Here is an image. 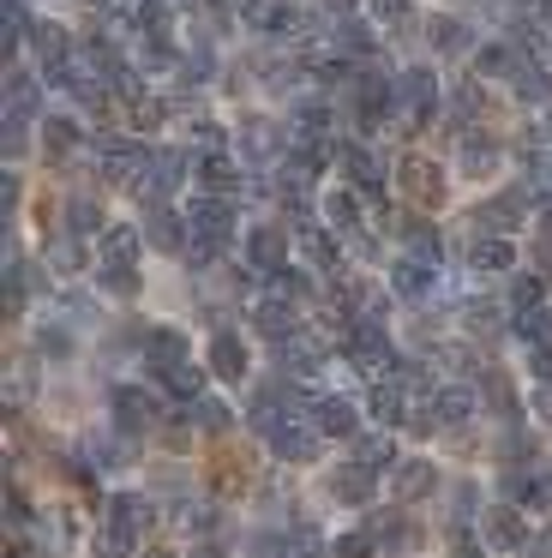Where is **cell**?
Returning <instances> with one entry per match:
<instances>
[{
    "instance_id": "6da1fadb",
    "label": "cell",
    "mask_w": 552,
    "mask_h": 558,
    "mask_svg": "<svg viewBox=\"0 0 552 558\" xmlns=\"http://www.w3.org/2000/svg\"><path fill=\"white\" fill-rule=\"evenodd\" d=\"M187 229H192V253L216 258L228 241H235V205H228V198H216V193H204L199 205H192Z\"/></svg>"
},
{
    "instance_id": "7a4b0ae2",
    "label": "cell",
    "mask_w": 552,
    "mask_h": 558,
    "mask_svg": "<svg viewBox=\"0 0 552 558\" xmlns=\"http://www.w3.org/2000/svg\"><path fill=\"white\" fill-rule=\"evenodd\" d=\"M144 522H151V505L132 498V493H120L115 505H108V541H115V546H139Z\"/></svg>"
},
{
    "instance_id": "3957f363",
    "label": "cell",
    "mask_w": 552,
    "mask_h": 558,
    "mask_svg": "<svg viewBox=\"0 0 552 558\" xmlns=\"http://www.w3.org/2000/svg\"><path fill=\"white\" fill-rule=\"evenodd\" d=\"M240 157H247V162L283 157V126H276V121H247V126H240Z\"/></svg>"
},
{
    "instance_id": "277c9868",
    "label": "cell",
    "mask_w": 552,
    "mask_h": 558,
    "mask_svg": "<svg viewBox=\"0 0 552 558\" xmlns=\"http://www.w3.org/2000/svg\"><path fill=\"white\" fill-rule=\"evenodd\" d=\"M271 450H276L283 462H312V457H319V438H312L307 426L283 421V426H271Z\"/></svg>"
},
{
    "instance_id": "5b68a950",
    "label": "cell",
    "mask_w": 552,
    "mask_h": 558,
    "mask_svg": "<svg viewBox=\"0 0 552 558\" xmlns=\"http://www.w3.org/2000/svg\"><path fill=\"white\" fill-rule=\"evenodd\" d=\"M391 289H396V294H408V301H420V294L432 289V258H420V253L396 258V270H391Z\"/></svg>"
},
{
    "instance_id": "8992f818",
    "label": "cell",
    "mask_w": 552,
    "mask_h": 558,
    "mask_svg": "<svg viewBox=\"0 0 552 558\" xmlns=\"http://www.w3.org/2000/svg\"><path fill=\"white\" fill-rule=\"evenodd\" d=\"M283 229H271V222H264V229H252L247 234V258H252V270H283Z\"/></svg>"
},
{
    "instance_id": "52a82bcc",
    "label": "cell",
    "mask_w": 552,
    "mask_h": 558,
    "mask_svg": "<svg viewBox=\"0 0 552 558\" xmlns=\"http://www.w3.org/2000/svg\"><path fill=\"white\" fill-rule=\"evenodd\" d=\"M396 97H403L415 114H432V102H439V78H432L427 66H415V73H403V85H396Z\"/></svg>"
},
{
    "instance_id": "ba28073f",
    "label": "cell",
    "mask_w": 552,
    "mask_h": 558,
    "mask_svg": "<svg viewBox=\"0 0 552 558\" xmlns=\"http://www.w3.org/2000/svg\"><path fill=\"white\" fill-rule=\"evenodd\" d=\"M151 169V157H144L139 145H103V174L108 181H132V174Z\"/></svg>"
},
{
    "instance_id": "9c48e42d",
    "label": "cell",
    "mask_w": 552,
    "mask_h": 558,
    "mask_svg": "<svg viewBox=\"0 0 552 558\" xmlns=\"http://www.w3.org/2000/svg\"><path fill=\"white\" fill-rule=\"evenodd\" d=\"M312 426H319V433H331V438H348V433H355V402L324 397L319 409H312Z\"/></svg>"
},
{
    "instance_id": "30bf717a",
    "label": "cell",
    "mask_w": 552,
    "mask_h": 558,
    "mask_svg": "<svg viewBox=\"0 0 552 558\" xmlns=\"http://www.w3.org/2000/svg\"><path fill=\"white\" fill-rule=\"evenodd\" d=\"M276 361L300 378V373H312V366H319V349H312V337H295V330H288V337H276Z\"/></svg>"
},
{
    "instance_id": "8fae6325",
    "label": "cell",
    "mask_w": 552,
    "mask_h": 558,
    "mask_svg": "<svg viewBox=\"0 0 552 558\" xmlns=\"http://www.w3.org/2000/svg\"><path fill=\"white\" fill-rule=\"evenodd\" d=\"M96 246H103V265L108 270H127V258L139 253V229H103V241H96Z\"/></svg>"
},
{
    "instance_id": "7c38bea8",
    "label": "cell",
    "mask_w": 552,
    "mask_h": 558,
    "mask_svg": "<svg viewBox=\"0 0 552 558\" xmlns=\"http://www.w3.org/2000/svg\"><path fill=\"white\" fill-rule=\"evenodd\" d=\"M144 354H151L163 373H175V366L187 361V342H180L175 330H151V337H144Z\"/></svg>"
},
{
    "instance_id": "4fadbf2b",
    "label": "cell",
    "mask_w": 552,
    "mask_h": 558,
    "mask_svg": "<svg viewBox=\"0 0 552 558\" xmlns=\"http://www.w3.org/2000/svg\"><path fill=\"white\" fill-rule=\"evenodd\" d=\"M511 241H499V234H480L475 246H468V265H480V270H511Z\"/></svg>"
},
{
    "instance_id": "5bb4252c",
    "label": "cell",
    "mask_w": 552,
    "mask_h": 558,
    "mask_svg": "<svg viewBox=\"0 0 552 558\" xmlns=\"http://www.w3.org/2000/svg\"><path fill=\"white\" fill-rule=\"evenodd\" d=\"M252 325L276 342V337H288V330H295V313H288V301H259V306H252Z\"/></svg>"
},
{
    "instance_id": "9a60e30c",
    "label": "cell",
    "mask_w": 552,
    "mask_h": 558,
    "mask_svg": "<svg viewBox=\"0 0 552 558\" xmlns=\"http://www.w3.org/2000/svg\"><path fill=\"white\" fill-rule=\"evenodd\" d=\"M211 366H216L223 378H240V373H247V342L216 337V342H211Z\"/></svg>"
},
{
    "instance_id": "2e32d148",
    "label": "cell",
    "mask_w": 552,
    "mask_h": 558,
    "mask_svg": "<svg viewBox=\"0 0 552 558\" xmlns=\"http://www.w3.org/2000/svg\"><path fill=\"white\" fill-rule=\"evenodd\" d=\"M31 49L43 54L48 66H55V61H67V31H60V25H48V19H43V25H31Z\"/></svg>"
},
{
    "instance_id": "e0dca14e",
    "label": "cell",
    "mask_w": 552,
    "mask_h": 558,
    "mask_svg": "<svg viewBox=\"0 0 552 558\" xmlns=\"http://www.w3.org/2000/svg\"><path fill=\"white\" fill-rule=\"evenodd\" d=\"M204 193H216V198H235V193H240V174H235V162H223V157H211V162H204Z\"/></svg>"
},
{
    "instance_id": "ac0fdd59",
    "label": "cell",
    "mask_w": 552,
    "mask_h": 558,
    "mask_svg": "<svg viewBox=\"0 0 552 558\" xmlns=\"http://www.w3.org/2000/svg\"><path fill=\"white\" fill-rule=\"evenodd\" d=\"M432 414H439L444 426H463L468 414H475V397H468V390H444V397H432Z\"/></svg>"
},
{
    "instance_id": "d6986e66",
    "label": "cell",
    "mask_w": 552,
    "mask_h": 558,
    "mask_svg": "<svg viewBox=\"0 0 552 558\" xmlns=\"http://www.w3.org/2000/svg\"><path fill=\"white\" fill-rule=\"evenodd\" d=\"M115 409H120V426H144L156 414V402L144 390H115Z\"/></svg>"
},
{
    "instance_id": "ffe728a7",
    "label": "cell",
    "mask_w": 552,
    "mask_h": 558,
    "mask_svg": "<svg viewBox=\"0 0 552 558\" xmlns=\"http://www.w3.org/2000/svg\"><path fill=\"white\" fill-rule=\"evenodd\" d=\"M355 469H367V474L391 469V438H360V445H355Z\"/></svg>"
},
{
    "instance_id": "44dd1931",
    "label": "cell",
    "mask_w": 552,
    "mask_h": 558,
    "mask_svg": "<svg viewBox=\"0 0 552 558\" xmlns=\"http://www.w3.org/2000/svg\"><path fill=\"white\" fill-rule=\"evenodd\" d=\"M463 169L468 174H492L499 169V145H487V138H463Z\"/></svg>"
},
{
    "instance_id": "7402d4cb",
    "label": "cell",
    "mask_w": 552,
    "mask_h": 558,
    "mask_svg": "<svg viewBox=\"0 0 552 558\" xmlns=\"http://www.w3.org/2000/svg\"><path fill=\"white\" fill-rule=\"evenodd\" d=\"M516 97H528V102H547L552 97V85H547V73H540V66H516Z\"/></svg>"
},
{
    "instance_id": "603a6c76",
    "label": "cell",
    "mask_w": 552,
    "mask_h": 558,
    "mask_svg": "<svg viewBox=\"0 0 552 558\" xmlns=\"http://www.w3.org/2000/svg\"><path fill=\"white\" fill-rule=\"evenodd\" d=\"M492 541H499V546H523V541H528V529L511 517V510H499V517H492Z\"/></svg>"
},
{
    "instance_id": "cb8c5ba5",
    "label": "cell",
    "mask_w": 552,
    "mask_h": 558,
    "mask_svg": "<svg viewBox=\"0 0 552 558\" xmlns=\"http://www.w3.org/2000/svg\"><path fill=\"white\" fill-rule=\"evenodd\" d=\"M324 217H331V229H348V222H355V198H348V193H324Z\"/></svg>"
},
{
    "instance_id": "d4e9b609",
    "label": "cell",
    "mask_w": 552,
    "mask_h": 558,
    "mask_svg": "<svg viewBox=\"0 0 552 558\" xmlns=\"http://www.w3.org/2000/svg\"><path fill=\"white\" fill-rule=\"evenodd\" d=\"M43 138H48V150H72L79 145V126L72 121H43Z\"/></svg>"
},
{
    "instance_id": "484cf974",
    "label": "cell",
    "mask_w": 552,
    "mask_h": 558,
    "mask_svg": "<svg viewBox=\"0 0 552 558\" xmlns=\"http://www.w3.org/2000/svg\"><path fill=\"white\" fill-rule=\"evenodd\" d=\"M408 0H372V19H384V25H408Z\"/></svg>"
},
{
    "instance_id": "4316f807",
    "label": "cell",
    "mask_w": 552,
    "mask_h": 558,
    "mask_svg": "<svg viewBox=\"0 0 552 558\" xmlns=\"http://www.w3.org/2000/svg\"><path fill=\"white\" fill-rule=\"evenodd\" d=\"M516 330H523L528 342H540V337H547V313H540V306H528V313L516 318Z\"/></svg>"
},
{
    "instance_id": "83f0119b",
    "label": "cell",
    "mask_w": 552,
    "mask_h": 558,
    "mask_svg": "<svg viewBox=\"0 0 552 558\" xmlns=\"http://www.w3.org/2000/svg\"><path fill=\"white\" fill-rule=\"evenodd\" d=\"M432 486V469H403V493H427Z\"/></svg>"
},
{
    "instance_id": "f1b7e54d",
    "label": "cell",
    "mask_w": 552,
    "mask_h": 558,
    "mask_svg": "<svg viewBox=\"0 0 552 558\" xmlns=\"http://www.w3.org/2000/svg\"><path fill=\"white\" fill-rule=\"evenodd\" d=\"M535 378H552V342L547 337L535 342Z\"/></svg>"
},
{
    "instance_id": "f546056e",
    "label": "cell",
    "mask_w": 552,
    "mask_h": 558,
    "mask_svg": "<svg viewBox=\"0 0 552 558\" xmlns=\"http://www.w3.org/2000/svg\"><path fill=\"white\" fill-rule=\"evenodd\" d=\"M192 414H199V426H223V421H228V414L216 409V402H199V409H192Z\"/></svg>"
},
{
    "instance_id": "4dcf8cb0",
    "label": "cell",
    "mask_w": 552,
    "mask_h": 558,
    "mask_svg": "<svg viewBox=\"0 0 552 558\" xmlns=\"http://www.w3.org/2000/svg\"><path fill=\"white\" fill-rule=\"evenodd\" d=\"M535 409L552 421V378H540V390H535Z\"/></svg>"
},
{
    "instance_id": "1f68e13d",
    "label": "cell",
    "mask_w": 552,
    "mask_h": 558,
    "mask_svg": "<svg viewBox=\"0 0 552 558\" xmlns=\"http://www.w3.org/2000/svg\"><path fill=\"white\" fill-rule=\"evenodd\" d=\"M535 174H540V186L552 193V157H535Z\"/></svg>"
},
{
    "instance_id": "d6a6232c",
    "label": "cell",
    "mask_w": 552,
    "mask_h": 558,
    "mask_svg": "<svg viewBox=\"0 0 552 558\" xmlns=\"http://www.w3.org/2000/svg\"><path fill=\"white\" fill-rule=\"evenodd\" d=\"M324 7H336V13H348V7H355V0H324Z\"/></svg>"
},
{
    "instance_id": "836d02e7",
    "label": "cell",
    "mask_w": 552,
    "mask_h": 558,
    "mask_svg": "<svg viewBox=\"0 0 552 558\" xmlns=\"http://www.w3.org/2000/svg\"><path fill=\"white\" fill-rule=\"evenodd\" d=\"M540 229H547V234H552V205H547V217H540Z\"/></svg>"
},
{
    "instance_id": "e575fe53",
    "label": "cell",
    "mask_w": 552,
    "mask_h": 558,
    "mask_svg": "<svg viewBox=\"0 0 552 558\" xmlns=\"http://www.w3.org/2000/svg\"><path fill=\"white\" fill-rule=\"evenodd\" d=\"M151 7H175V0H151Z\"/></svg>"
},
{
    "instance_id": "d590c367",
    "label": "cell",
    "mask_w": 552,
    "mask_h": 558,
    "mask_svg": "<svg viewBox=\"0 0 552 558\" xmlns=\"http://www.w3.org/2000/svg\"><path fill=\"white\" fill-rule=\"evenodd\" d=\"M547 133H552V114H547Z\"/></svg>"
},
{
    "instance_id": "8d00e7d4",
    "label": "cell",
    "mask_w": 552,
    "mask_h": 558,
    "mask_svg": "<svg viewBox=\"0 0 552 558\" xmlns=\"http://www.w3.org/2000/svg\"><path fill=\"white\" fill-rule=\"evenodd\" d=\"M547 546H552V534H547Z\"/></svg>"
}]
</instances>
